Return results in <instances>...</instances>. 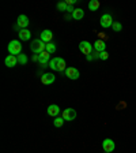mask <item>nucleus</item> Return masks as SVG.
<instances>
[{"label": "nucleus", "instance_id": "obj_24", "mask_svg": "<svg viewBox=\"0 0 136 153\" xmlns=\"http://www.w3.org/2000/svg\"><path fill=\"white\" fill-rule=\"evenodd\" d=\"M109 57V53L106 51H104V52H98V59H101V60H106Z\"/></svg>", "mask_w": 136, "mask_h": 153}, {"label": "nucleus", "instance_id": "obj_3", "mask_svg": "<svg viewBox=\"0 0 136 153\" xmlns=\"http://www.w3.org/2000/svg\"><path fill=\"white\" fill-rule=\"evenodd\" d=\"M21 51H22V45H21V42H19L18 40L10 41V44H8V52L14 55V56H18V55H21Z\"/></svg>", "mask_w": 136, "mask_h": 153}, {"label": "nucleus", "instance_id": "obj_14", "mask_svg": "<svg viewBox=\"0 0 136 153\" xmlns=\"http://www.w3.org/2000/svg\"><path fill=\"white\" fill-rule=\"evenodd\" d=\"M52 38H53V33H52V30H44V32L41 33V41L44 42H52Z\"/></svg>", "mask_w": 136, "mask_h": 153}, {"label": "nucleus", "instance_id": "obj_2", "mask_svg": "<svg viewBox=\"0 0 136 153\" xmlns=\"http://www.w3.org/2000/svg\"><path fill=\"white\" fill-rule=\"evenodd\" d=\"M45 45L44 41H41V38H38V40H33L32 44H30V49H32V52H34V53H42V52L45 51Z\"/></svg>", "mask_w": 136, "mask_h": 153}, {"label": "nucleus", "instance_id": "obj_21", "mask_svg": "<svg viewBox=\"0 0 136 153\" xmlns=\"http://www.w3.org/2000/svg\"><path fill=\"white\" fill-rule=\"evenodd\" d=\"M64 123V118H60V116H57V118H54L53 120V124H54V127H61Z\"/></svg>", "mask_w": 136, "mask_h": 153}, {"label": "nucleus", "instance_id": "obj_10", "mask_svg": "<svg viewBox=\"0 0 136 153\" xmlns=\"http://www.w3.org/2000/svg\"><path fill=\"white\" fill-rule=\"evenodd\" d=\"M54 79H56V76L52 73H45L41 75V82L44 83V85H51V83L54 82Z\"/></svg>", "mask_w": 136, "mask_h": 153}, {"label": "nucleus", "instance_id": "obj_17", "mask_svg": "<svg viewBox=\"0 0 136 153\" xmlns=\"http://www.w3.org/2000/svg\"><path fill=\"white\" fill-rule=\"evenodd\" d=\"M71 16H72L75 21H80V19H83V16H85V11H83L82 8H76L75 11L71 14Z\"/></svg>", "mask_w": 136, "mask_h": 153}, {"label": "nucleus", "instance_id": "obj_25", "mask_svg": "<svg viewBox=\"0 0 136 153\" xmlns=\"http://www.w3.org/2000/svg\"><path fill=\"white\" fill-rule=\"evenodd\" d=\"M65 3L68 4V6H72V4H75V3H76V0H67Z\"/></svg>", "mask_w": 136, "mask_h": 153}, {"label": "nucleus", "instance_id": "obj_28", "mask_svg": "<svg viewBox=\"0 0 136 153\" xmlns=\"http://www.w3.org/2000/svg\"><path fill=\"white\" fill-rule=\"evenodd\" d=\"M105 153H109V152H105Z\"/></svg>", "mask_w": 136, "mask_h": 153}, {"label": "nucleus", "instance_id": "obj_22", "mask_svg": "<svg viewBox=\"0 0 136 153\" xmlns=\"http://www.w3.org/2000/svg\"><path fill=\"white\" fill-rule=\"evenodd\" d=\"M67 8H68V4H67L65 1H60V3H57V10H59V11L64 13V11H67Z\"/></svg>", "mask_w": 136, "mask_h": 153}, {"label": "nucleus", "instance_id": "obj_8", "mask_svg": "<svg viewBox=\"0 0 136 153\" xmlns=\"http://www.w3.org/2000/svg\"><path fill=\"white\" fill-rule=\"evenodd\" d=\"M63 118H64V120H68V122L74 120V119L76 118V111L74 108L64 109V111H63Z\"/></svg>", "mask_w": 136, "mask_h": 153}, {"label": "nucleus", "instance_id": "obj_15", "mask_svg": "<svg viewBox=\"0 0 136 153\" xmlns=\"http://www.w3.org/2000/svg\"><path fill=\"white\" fill-rule=\"evenodd\" d=\"M94 51H97V52H104L105 49H106V42L105 41H102V40H97V41L94 42Z\"/></svg>", "mask_w": 136, "mask_h": 153}, {"label": "nucleus", "instance_id": "obj_7", "mask_svg": "<svg viewBox=\"0 0 136 153\" xmlns=\"http://www.w3.org/2000/svg\"><path fill=\"white\" fill-rule=\"evenodd\" d=\"M102 148H104L105 152L112 153L114 149H116V143H114L113 140H110V138H106V140H104V142H102Z\"/></svg>", "mask_w": 136, "mask_h": 153}, {"label": "nucleus", "instance_id": "obj_19", "mask_svg": "<svg viewBox=\"0 0 136 153\" xmlns=\"http://www.w3.org/2000/svg\"><path fill=\"white\" fill-rule=\"evenodd\" d=\"M45 51H46L49 55L54 53V52H56V45H54L53 42H48V44L45 45Z\"/></svg>", "mask_w": 136, "mask_h": 153}, {"label": "nucleus", "instance_id": "obj_1", "mask_svg": "<svg viewBox=\"0 0 136 153\" xmlns=\"http://www.w3.org/2000/svg\"><path fill=\"white\" fill-rule=\"evenodd\" d=\"M49 67H51L53 71H60V73H63L64 70H67L65 68V60H64L63 57H53V59H51V62H49Z\"/></svg>", "mask_w": 136, "mask_h": 153}, {"label": "nucleus", "instance_id": "obj_5", "mask_svg": "<svg viewBox=\"0 0 136 153\" xmlns=\"http://www.w3.org/2000/svg\"><path fill=\"white\" fill-rule=\"evenodd\" d=\"M93 49H94V47H93L89 41H82L79 44V51L82 52L83 55H86V56L90 55V53H93Z\"/></svg>", "mask_w": 136, "mask_h": 153}, {"label": "nucleus", "instance_id": "obj_23", "mask_svg": "<svg viewBox=\"0 0 136 153\" xmlns=\"http://www.w3.org/2000/svg\"><path fill=\"white\" fill-rule=\"evenodd\" d=\"M112 29H113L114 32L117 33V32H120L121 29H123V25H121L120 22H113V25H112Z\"/></svg>", "mask_w": 136, "mask_h": 153}, {"label": "nucleus", "instance_id": "obj_9", "mask_svg": "<svg viewBox=\"0 0 136 153\" xmlns=\"http://www.w3.org/2000/svg\"><path fill=\"white\" fill-rule=\"evenodd\" d=\"M38 62H40L41 67H46V64L51 62V55L48 53L46 51H44L42 53L38 55Z\"/></svg>", "mask_w": 136, "mask_h": 153}, {"label": "nucleus", "instance_id": "obj_18", "mask_svg": "<svg viewBox=\"0 0 136 153\" xmlns=\"http://www.w3.org/2000/svg\"><path fill=\"white\" fill-rule=\"evenodd\" d=\"M99 6H101V3H99L98 0H91L89 3V10L90 11H97L99 8Z\"/></svg>", "mask_w": 136, "mask_h": 153}, {"label": "nucleus", "instance_id": "obj_20", "mask_svg": "<svg viewBox=\"0 0 136 153\" xmlns=\"http://www.w3.org/2000/svg\"><path fill=\"white\" fill-rule=\"evenodd\" d=\"M18 63L19 64H22V66H25V64H27V56H26V55H23V53H21V55H18Z\"/></svg>", "mask_w": 136, "mask_h": 153}, {"label": "nucleus", "instance_id": "obj_16", "mask_svg": "<svg viewBox=\"0 0 136 153\" xmlns=\"http://www.w3.org/2000/svg\"><path fill=\"white\" fill-rule=\"evenodd\" d=\"M19 38L22 40V41H27V40H30V37H32V33H30V30H27V29H22V30H19Z\"/></svg>", "mask_w": 136, "mask_h": 153}, {"label": "nucleus", "instance_id": "obj_12", "mask_svg": "<svg viewBox=\"0 0 136 153\" xmlns=\"http://www.w3.org/2000/svg\"><path fill=\"white\" fill-rule=\"evenodd\" d=\"M16 23H18L19 27L26 29L29 26V23H30V21H29V18L26 15H19L18 19H16Z\"/></svg>", "mask_w": 136, "mask_h": 153}, {"label": "nucleus", "instance_id": "obj_26", "mask_svg": "<svg viewBox=\"0 0 136 153\" xmlns=\"http://www.w3.org/2000/svg\"><path fill=\"white\" fill-rule=\"evenodd\" d=\"M67 11H68V13H71V14H72L74 11H75V8H74L72 6H68V8H67Z\"/></svg>", "mask_w": 136, "mask_h": 153}, {"label": "nucleus", "instance_id": "obj_4", "mask_svg": "<svg viewBox=\"0 0 136 153\" xmlns=\"http://www.w3.org/2000/svg\"><path fill=\"white\" fill-rule=\"evenodd\" d=\"M113 18H112L110 14H104V15L101 16V19H99V23H101V26L104 29H108V27H112V25H113Z\"/></svg>", "mask_w": 136, "mask_h": 153}, {"label": "nucleus", "instance_id": "obj_27", "mask_svg": "<svg viewBox=\"0 0 136 153\" xmlns=\"http://www.w3.org/2000/svg\"><path fill=\"white\" fill-rule=\"evenodd\" d=\"M33 60H34V62H35V60H38V55H35V56H33Z\"/></svg>", "mask_w": 136, "mask_h": 153}, {"label": "nucleus", "instance_id": "obj_11", "mask_svg": "<svg viewBox=\"0 0 136 153\" xmlns=\"http://www.w3.org/2000/svg\"><path fill=\"white\" fill-rule=\"evenodd\" d=\"M16 63H18V57L14 56V55H8V56L6 57V60H4V64H6L7 67H10V68L15 67Z\"/></svg>", "mask_w": 136, "mask_h": 153}, {"label": "nucleus", "instance_id": "obj_6", "mask_svg": "<svg viewBox=\"0 0 136 153\" xmlns=\"http://www.w3.org/2000/svg\"><path fill=\"white\" fill-rule=\"evenodd\" d=\"M65 76H68L70 79L76 81L80 76V73H79L78 68H75V67H68V68L65 70Z\"/></svg>", "mask_w": 136, "mask_h": 153}, {"label": "nucleus", "instance_id": "obj_13", "mask_svg": "<svg viewBox=\"0 0 136 153\" xmlns=\"http://www.w3.org/2000/svg\"><path fill=\"white\" fill-rule=\"evenodd\" d=\"M60 114V108H59V105L56 104H52L48 107V115L52 116V118H57V115Z\"/></svg>", "mask_w": 136, "mask_h": 153}]
</instances>
